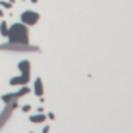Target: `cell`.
Masks as SVG:
<instances>
[{
    "mask_svg": "<svg viewBox=\"0 0 133 133\" xmlns=\"http://www.w3.org/2000/svg\"><path fill=\"white\" fill-rule=\"evenodd\" d=\"M30 110H31V105H28V103H27V105H24V107H22V111H24V113H28V111H30Z\"/></svg>",
    "mask_w": 133,
    "mask_h": 133,
    "instance_id": "obj_12",
    "label": "cell"
},
{
    "mask_svg": "<svg viewBox=\"0 0 133 133\" xmlns=\"http://www.w3.org/2000/svg\"><path fill=\"white\" fill-rule=\"evenodd\" d=\"M31 3H38V0H31Z\"/></svg>",
    "mask_w": 133,
    "mask_h": 133,
    "instance_id": "obj_16",
    "label": "cell"
},
{
    "mask_svg": "<svg viewBox=\"0 0 133 133\" xmlns=\"http://www.w3.org/2000/svg\"><path fill=\"white\" fill-rule=\"evenodd\" d=\"M8 30H10L8 22L6 21H2V22H0V34H2L3 38H6L8 36Z\"/></svg>",
    "mask_w": 133,
    "mask_h": 133,
    "instance_id": "obj_9",
    "label": "cell"
},
{
    "mask_svg": "<svg viewBox=\"0 0 133 133\" xmlns=\"http://www.w3.org/2000/svg\"><path fill=\"white\" fill-rule=\"evenodd\" d=\"M8 42L13 44H30L28 39V27L24 25L22 22L13 24L8 30Z\"/></svg>",
    "mask_w": 133,
    "mask_h": 133,
    "instance_id": "obj_1",
    "label": "cell"
},
{
    "mask_svg": "<svg viewBox=\"0 0 133 133\" xmlns=\"http://www.w3.org/2000/svg\"><path fill=\"white\" fill-rule=\"evenodd\" d=\"M0 8H3V10H11V8H13V0H11V2L0 0Z\"/></svg>",
    "mask_w": 133,
    "mask_h": 133,
    "instance_id": "obj_11",
    "label": "cell"
},
{
    "mask_svg": "<svg viewBox=\"0 0 133 133\" xmlns=\"http://www.w3.org/2000/svg\"><path fill=\"white\" fill-rule=\"evenodd\" d=\"M47 119L53 121V119H55V114H53V113H49V114H47Z\"/></svg>",
    "mask_w": 133,
    "mask_h": 133,
    "instance_id": "obj_13",
    "label": "cell"
},
{
    "mask_svg": "<svg viewBox=\"0 0 133 133\" xmlns=\"http://www.w3.org/2000/svg\"><path fill=\"white\" fill-rule=\"evenodd\" d=\"M49 131H50V127H49V125H46V127L42 128V133H49Z\"/></svg>",
    "mask_w": 133,
    "mask_h": 133,
    "instance_id": "obj_14",
    "label": "cell"
},
{
    "mask_svg": "<svg viewBox=\"0 0 133 133\" xmlns=\"http://www.w3.org/2000/svg\"><path fill=\"white\" fill-rule=\"evenodd\" d=\"M30 83V77H25V75H19V77H13L10 78V85L11 86H24V85H28Z\"/></svg>",
    "mask_w": 133,
    "mask_h": 133,
    "instance_id": "obj_5",
    "label": "cell"
},
{
    "mask_svg": "<svg viewBox=\"0 0 133 133\" xmlns=\"http://www.w3.org/2000/svg\"><path fill=\"white\" fill-rule=\"evenodd\" d=\"M39 19H41L39 13H36V11H33V10H27V11H24V13L21 14V22H22L24 25H27V27L36 25L38 22H39Z\"/></svg>",
    "mask_w": 133,
    "mask_h": 133,
    "instance_id": "obj_2",
    "label": "cell"
},
{
    "mask_svg": "<svg viewBox=\"0 0 133 133\" xmlns=\"http://www.w3.org/2000/svg\"><path fill=\"white\" fill-rule=\"evenodd\" d=\"M31 92V89L27 86V85H24L21 89H19L17 92H16V96H17V99H21V97H24V96H27V94H30Z\"/></svg>",
    "mask_w": 133,
    "mask_h": 133,
    "instance_id": "obj_10",
    "label": "cell"
},
{
    "mask_svg": "<svg viewBox=\"0 0 133 133\" xmlns=\"http://www.w3.org/2000/svg\"><path fill=\"white\" fill-rule=\"evenodd\" d=\"M5 16V11H3V8H0V17H3Z\"/></svg>",
    "mask_w": 133,
    "mask_h": 133,
    "instance_id": "obj_15",
    "label": "cell"
},
{
    "mask_svg": "<svg viewBox=\"0 0 133 133\" xmlns=\"http://www.w3.org/2000/svg\"><path fill=\"white\" fill-rule=\"evenodd\" d=\"M17 69L21 70L22 75H25V77H30V72H31V63L28 60H22L17 63Z\"/></svg>",
    "mask_w": 133,
    "mask_h": 133,
    "instance_id": "obj_4",
    "label": "cell"
},
{
    "mask_svg": "<svg viewBox=\"0 0 133 133\" xmlns=\"http://www.w3.org/2000/svg\"><path fill=\"white\" fill-rule=\"evenodd\" d=\"M33 92H34V96H38V97H42V96H44V83H42V78H41V77H38V78L34 80Z\"/></svg>",
    "mask_w": 133,
    "mask_h": 133,
    "instance_id": "obj_6",
    "label": "cell"
},
{
    "mask_svg": "<svg viewBox=\"0 0 133 133\" xmlns=\"http://www.w3.org/2000/svg\"><path fill=\"white\" fill-rule=\"evenodd\" d=\"M46 121H47V114H44V113H36V114L30 116V122L31 124H42Z\"/></svg>",
    "mask_w": 133,
    "mask_h": 133,
    "instance_id": "obj_7",
    "label": "cell"
},
{
    "mask_svg": "<svg viewBox=\"0 0 133 133\" xmlns=\"http://www.w3.org/2000/svg\"><path fill=\"white\" fill-rule=\"evenodd\" d=\"M0 50H16V52H25V50H31L36 52L39 50L38 47H31L30 44H13V42H6L0 46Z\"/></svg>",
    "mask_w": 133,
    "mask_h": 133,
    "instance_id": "obj_3",
    "label": "cell"
},
{
    "mask_svg": "<svg viewBox=\"0 0 133 133\" xmlns=\"http://www.w3.org/2000/svg\"><path fill=\"white\" fill-rule=\"evenodd\" d=\"M14 100H17V96H16V92H8V94H3L2 96V102L3 103H11V102H14Z\"/></svg>",
    "mask_w": 133,
    "mask_h": 133,
    "instance_id": "obj_8",
    "label": "cell"
}]
</instances>
